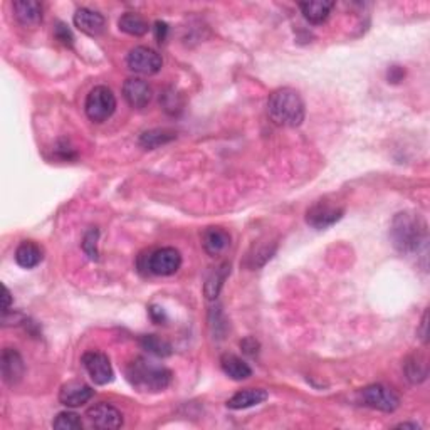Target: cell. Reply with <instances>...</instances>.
Listing matches in <instances>:
<instances>
[{
	"label": "cell",
	"instance_id": "obj_1",
	"mask_svg": "<svg viewBox=\"0 0 430 430\" xmlns=\"http://www.w3.org/2000/svg\"><path fill=\"white\" fill-rule=\"evenodd\" d=\"M390 239L400 252H417L427 240V223L419 214H397L392 221V227H390Z\"/></svg>",
	"mask_w": 430,
	"mask_h": 430
},
{
	"label": "cell",
	"instance_id": "obj_2",
	"mask_svg": "<svg viewBox=\"0 0 430 430\" xmlns=\"http://www.w3.org/2000/svg\"><path fill=\"white\" fill-rule=\"evenodd\" d=\"M267 111L277 127H299L304 121V101L298 91L281 88L269 96Z\"/></svg>",
	"mask_w": 430,
	"mask_h": 430
},
{
	"label": "cell",
	"instance_id": "obj_3",
	"mask_svg": "<svg viewBox=\"0 0 430 430\" xmlns=\"http://www.w3.org/2000/svg\"><path fill=\"white\" fill-rule=\"evenodd\" d=\"M127 376L138 392L158 393L168 387L173 375L167 366L156 365L153 361H148L146 358H136L133 363H129Z\"/></svg>",
	"mask_w": 430,
	"mask_h": 430
},
{
	"label": "cell",
	"instance_id": "obj_4",
	"mask_svg": "<svg viewBox=\"0 0 430 430\" xmlns=\"http://www.w3.org/2000/svg\"><path fill=\"white\" fill-rule=\"evenodd\" d=\"M86 110L88 118L94 123H103L110 120L116 110V98L113 91L106 86H96L89 91L86 98Z\"/></svg>",
	"mask_w": 430,
	"mask_h": 430
},
{
	"label": "cell",
	"instance_id": "obj_5",
	"mask_svg": "<svg viewBox=\"0 0 430 430\" xmlns=\"http://www.w3.org/2000/svg\"><path fill=\"white\" fill-rule=\"evenodd\" d=\"M360 398L370 409L387 412V414L395 412L400 405V398L397 393L385 385H368V387L360 390Z\"/></svg>",
	"mask_w": 430,
	"mask_h": 430
},
{
	"label": "cell",
	"instance_id": "obj_6",
	"mask_svg": "<svg viewBox=\"0 0 430 430\" xmlns=\"http://www.w3.org/2000/svg\"><path fill=\"white\" fill-rule=\"evenodd\" d=\"M344 207L333 200H318L306 212V222L315 228H328L343 217Z\"/></svg>",
	"mask_w": 430,
	"mask_h": 430
},
{
	"label": "cell",
	"instance_id": "obj_7",
	"mask_svg": "<svg viewBox=\"0 0 430 430\" xmlns=\"http://www.w3.org/2000/svg\"><path fill=\"white\" fill-rule=\"evenodd\" d=\"M180 266L182 255L175 248L156 249L146 259V269L155 276H172Z\"/></svg>",
	"mask_w": 430,
	"mask_h": 430
},
{
	"label": "cell",
	"instance_id": "obj_8",
	"mask_svg": "<svg viewBox=\"0 0 430 430\" xmlns=\"http://www.w3.org/2000/svg\"><path fill=\"white\" fill-rule=\"evenodd\" d=\"M127 62L129 69L134 71V73L145 74V76L156 74L161 69V64H163L160 54L153 51V49L145 46H138L132 49L127 57Z\"/></svg>",
	"mask_w": 430,
	"mask_h": 430
},
{
	"label": "cell",
	"instance_id": "obj_9",
	"mask_svg": "<svg viewBox=\"0 0 430 430\" xmlns=\"http://www.w3.org/2000/svg\"><path fill=\"white\" fill-rule=\"evenodd\" d=\"M83 365L88 375L96 385H106L113 382L115 373L110 358L101 351H86L83 355Z\"/></svg>",
	"mask_w": 430,
	"mask_h": 430
},
{
	"label": "cell",
	"instance_id": "obj_10",
	"mask_svg": "<svg viewBox=\"0 0 430 430\" xmlns=\"http://www.w3.org/2000/svg\"><path fill=\"white\" fill-rule=\"evenodd\" d=\"M88 420L91 422L93 427L96 429H105V430H113L120 429L123 425V415L116 407L110 405V403H96L91 409L86 412Z\"/></svg>",
	"mask_w": 430,
	"mask_h": 430
},
{
	"label": "cell",
	"instance_id": "obj_11",
	"mask_svg": "<svg viewBox=\"0 0 430 430\" xmlns=\"http://www.w3.org/2000/svg\"><path fill=\"white\" fill-rule=\"evenodd\" d=\"M151 86L140 78H129L123 84V96L132 108H145L151 101Z\"/></svg>",
	"mask_w": 430,
	"mask_h": 430
},
{
	"label": "cell",
	"instance_id": "obj_12",
	"mask_svg": "<svg viewBox=\"0 0 430 430\" xmlns=\"http://www.w3.org/2000/svg\"><path fill=\"white\" fill-rule=\"evenodd\" d=\"M2 376L4 382L7 385H17L22 380V376L25 373V365L19 351L12 348H6L2 351Z\"/></svg>",
	"mask_w": 430,
	"mask_h": 430
},
{
	"label": "cell",
	"instance_id": "obj_13",
	"mask_svg": "<svg viewBox=\"0 0 430 430\" xmlns=\"http://www.w3.org/2000/svg\"><path fill=\"white\" fill-rule=\"evenodd\" d=\"M94 395V390L83 382H69L62 385L59 392V402L66 407H81L89 402Z\"/></svg>",
	"mask_w": 430,
	"mask_h": 430
},
{
	"label": "cell",
	"instance_id": "obj_14",
	"mask_svg": "<svg viewBox=\"0 0 430 430\" xmlns=\"http://www.w3.org/2000/svg\"><path fill=\"white\" fill-rule=\"evenodd\" d=\"M74 25L78 27L81 33L96 37L105 30L106 21L100 12L91 11V8H79L74 13Z\"/></svg>",
	"mask_w": 430,
	"mask_h": 430
},
{
	"label": "cell",
	"instance_id": "obj_15",
	"mask_svg": "<svg viewBox=\"0 0 430 430\" xmlns=\"http://www.w3.org/2000/svg\"><path fill=\"white\" fill-rule=\"evenodd\" d=\"M267 392L262 388H245L242 392H237L234 397L227 400V407L232 410L250 409V407L259 405V403L267 400Z\"/></svg>",
	"mask_w": 430,
	"mask_h": 430
},
{
	"label": "cell",
	"instance_id": "obj_16",
	"mask_svg": "<svg viewBox=\"0 0 430 430\" xmlns=\"http://www.w3.org/2000/svg\"><path fill=\"white\" fill-rule=\"evenodd\" d=\"M12 7L22 25H37L42 21V6L35 0H17Z\"/></svg>",
	"mask_w": 430,
	"mask_h": 430
},
{
	"label": "cell",
	"instance_id": "obj_17",
	"mask_svg": "<svg viewBox=\"0 0 430 430\" xmlns=\"http://www.w3.org/2000/svg\"><path fill=\"white\" fill-rule=\"evenodd\" d=\"M202 244H204V249L207 250L210 255H219L228 248V244H231V236L221 227H209L207 231L204 232V236H202Z\"/></svg>",
	"mask_w": 430,
	"mask_h": 430
},
{
	"label": "cell",
	"instance_id": "obj_18",
	"mask_svg": "<svg viewBox=\"0 0 430 430\" xmlns=\"http://www.w3.org/2000/svg\"><path fill=\"white\" fill-rule=\"evenodd\" d=\"M44 259V252L39 244L34 240H24L21 242L19 248L16 250V262L24 269H33L39 266Z\"/></svg>",
	"mask_w": 430,
	"mask_h": 430
},
{
	"label": "cell",
	"instance_id": "obj_19",
	"mask_svg": "<svg viewBox=\"0 0 430 430\" xmlns=\"http://www.w3.org/2000/svg\"><path fill=\"white\" fill-rule=\"evenodd\" d=\"M333 7L335 2H328V0H313V2L299 4V8H301L304 19L311 22V24H321V22H325L328 19Z\"/></svg>",
	"mask_w": 430,
	"mask_h": 430
},
{
	"label": "cell",
	"instance_id": "obj_20",
	"mask_svg": "<svg viewBox=\"0 0 430 430\" xmlns=\"http://www.w3.org/2000/svg\"><path fill=\"white\" fill-rule=\"evenodd\" d=\"M221 366L223 370V373L227 376H231L232 380H245L249 378L250 375H252V370H250V366L245 363L242 358L231 355V353H226V355H222L221 358Z\"/></svg>",
	"mask_w": 430,
	"mask_h": 430
},
{
	"label": "cell",
	"instance_id": "obj_21",
	"mask_svg": "<svg viewBox=\"0 0 430 430\" xmlns=\"http://www.w3.org/2000/svg\"><path fill=\"white\" fill-rule=\"evenodd\" d=\"M228 274H231V264H227V262L221 264V266H217L212 272H210V276L207 277V281H205V286H204V293H205V296H207V299L217 298Z\"/></svg>",
	"mask_w": 430,
	"mask_h": 430
},
{
	"label": "cell",
	"instance_id": "obj_22",
	"mask_svg": "<svg viewBox=\"0 0 430 430\" xmlns=\"http://www.w3.org/2000/svg\"><path fill=\"white\" fill-rule=\"evenodd\" d=\"M118 27L123 33L134 35V37H140V35H145L148 33V22L143 19L140 13L134 12L123 13L118 21Z\"/></svg>",
	"mask_w": 430,
	"mask_h": 430
},
{
	"label": "cell",
	"instance_id": "obj_23",
	"mask_svg": "<svg viewBox=\"0 0 430 430\" xmlns=\"http://www.w3.org/2000/svg\"><path fill=\"white\" fill-rule=\"evenodd\" d=\"M405 373L407 378L412 383H420L427 378L429 368H427V360L422 355H412L409 360L405 361Z\"/></svg>",
	"mask_w": 430,
	"mask_h": 430
},
{
	"label": "cell",
	"instance_id": "obj_24",
	"mask_svg": "<svg viewBox=\"0 0 430 430\" xmlns=\"http://www.w3.org/2000/svg\"><path fill=\"white\" fill-rule=\"evenodd\" d=\"M175 140V133L170 132V129H150V132H145L140 136V145L146 150H155L165 143Z\"/></svg>",
	"mask_w": 430,
	"mask_h": 430
},
{
	"label": "cell",
	"instance_id": "obj_25",
	"mask_svg": "<svg viewBox=\"0 0 430 430\" xmlns=\"http://www.w3.org/2000/svg\"><path fill=\"white\" fill-rule=\"evenodd\" d=\"M141 347L146 349L148 353L156 356H170L172 355V344L167 339L160 338L156 335H145L141 338Z\"/></svg>",
	"mask_w": 430,
	"mask_h": 430
},
{
	"label": "cell",
	"instance_id": "obj_26",
	"mask_svg": "<svg viewBox=\"0 0 430 430\" xmlns=\"http://www.w3.org/2000/svg\"><path fill=\"white\" fill-rule=\"evenodd\" d=\"M52 427L57 430H81L83 429V420L74 412H61L54 419Z\"/></svg>",
	"mask_w": 430,
	"mask_h": 430
},
{
	"label": "cell",
	"instance_id": "obj_27",
	"mask_svg": "<svg viewBox=\"0 0 430 430\" xmlns=\"http://www.w3.org/2000/svg\"><path fill=\"white\" fill-rule=\"evenodd\" d=\"M98 236H100V232H98L96 228H91V231L84 236L83 240L84 252H86V255L91 259V261H96L98 259Z\"/></svg>",
	"mask_w": 430,
	"mask_h": 430
},
{
	"label": "cell",
	"instance_id": "obj_28",
	"mask_svg": "<svg viewBox=\"0 0 430 430\" xmlns=\"http://www.w3.org/2000/svg\"><path fill=\"white\" fill-rule=\"evenodd\" d=\"M54 35H56V39L59 40V42L64 44V46L73 47V44H74L73 33L67 29L66 24H62V22H57L56 27H54Z\"/></svg>",
	"mask_w": 430,
	"mask_h": 430
},
{
	"label": "cell",
	"instance_id": "obj_29",
	"mask_svg": "<svg viewBox=\"0 0 430 430\" xmlns=\"http://www.w3.org/2000/svg\"><path fill=\"white\" fill-rule=\"evenodd\" d=\"M403 76H405V71H403L400 66H392L388 69V81H390V83H400V81L403 79Z\"/></svg>",
	"mask_w": 430,
	"mask_h": 430
},
{
	"label": "cell",
	"instance_id": "obj_30",
	"mask_svg": "<svg viewBox=\"0 0 430 430\" xmlns=\"http://www.w3.org/2000/svg\"><path fill=\"white\" fill-rule=\"evenodd\" d=\"M240 348L244 349L248 355H255L257 353V348H259V343L255 342L254 338H245L244 342H240Z\"/></svg>",
	"mask_w": 430,
	"mask_h": 430
},
{
	"label": "cell",
	"instance_id": "obj_31",
	"mask_svg": "<svg viewBox=\"0 0 430 430\" xmlns=\"http://www.w3.org/2000/svg\"><path fill=\"white\" fill-rule=\"evenodd\" d=\"M427 325H429V311L424 313V320H422V326H420V338H422V342L427 344L429 342V333H427Z\"/></svg>",
	"mask_w": 430,
	"mask_h": 430
},
{
	"label": "cell",
	"instance_id": "obj_32",
	"mask_svg": "<svg viewBox=\"0 0 430 430\" xmlns=\"http://www.w3.org/2000/svg\"><path fill=\"white\" fill-rule=\"evenodd\" d=\"M167 30L168 27L165 22H156V37H158L160 42H163V40L167 39Z\"/></svg>",
	"mask_w": 430,
	"mask_h": 430
},
{
	"label": "cell",
	"instance_id": "obj_33",
	"mask_svg": "<svg viewBox=\"0 0 430 430\" xmlns=\"http://www.w3.org/2000/svg\"><path fill=\"white\" fill-rule=\"evenodd\" d=\"M11 303H12V296H11V291H8L7 286H4V301H2V309H4V315H7L8 308H11Z\"/></svg>",
	"mask_w": 430,
	"mask_h": 430
},
{
	"label": "cell",
	"instance_id": "obj_34",
	"mask_svg": "<svg viewBox=\"0 0 430 430\" xmlns=\"http://www.w3.org/2000/svg\"><path fill=\"white\" fill-rule=\"evenodd\" d=\"M150 315H151V318H153L155 322H161L165 320L163 311H161V308H158V306H151L150 308Z\"/></svg>",
	"mask_w": 430,
	"mask_h": 430
},
{
	"label": "cell",
	"instance_id": "obj_35",
	"mask_svg": "<svg viewBox=\"0 0 430 430\" xmlns=\"http://www.w3.org/2000/svg\"><path fill=\"white\" fill-rule=\"evenodd\" d=\"M398 429H419V425L417 424H398Z\"/></svg>",
	"mask_w": 430,
	"mask_h": 430
}]
</instances>
